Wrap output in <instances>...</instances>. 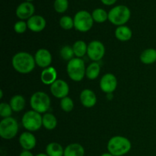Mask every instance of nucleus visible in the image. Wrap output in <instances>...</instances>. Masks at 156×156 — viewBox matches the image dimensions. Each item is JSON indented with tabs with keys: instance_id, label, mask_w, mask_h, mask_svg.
Wrapping results in <instances>:
<instances>
[{
	"instance_id": "obj_1",
	"label": "nucleus",
	"mask_w": 156,
	"mask_h": 156,
	"mask_svg": "<svg viewBox=\"0 0 156 156\" xmlns=\"http://www.w3.org/2000/svg\"><path fill=\"white\" fill-rule=\"evenodd\" d=\"M14 69L21 74H28L34 69L36 62L34 57L27 52L15 53L12 59Z\"/></svg>"
},
{
	"instance_id": "obj_2",
	"label": "nucleus",
	"mask_w": 156,
	"mask_h": 156,
	"mask_svg": "<svg viewBox=\"0 0 156 156\" xmlns=\"http://www.w3.org/2000/svg\"><path fill=\"white\" fill-rule=\"evenodd\" d=\"M130 141L127 138L121 136H115L110 139L108 143V150L114 156L126 155L131 149Z\"/></svg>"
},
{
	"instance_id": "obj_3",
	"label": "nucleus",
	"mask_w": 156,
	"mask_h": 156,
	"mask_svg": "<svg viewBox=\"0 0 156 156\" xmlns=\"http://www.w3.org/2000/svg\"><path fill=\"white\" fill-rule=\"evenodd\" d=\"M130 17V10L127 6L123 5L114 6L108 12V20L110 22L118 27L127 23Z\"/></svg>"
},
{
	"instance_id": "obj_4",
	"label": "nucleus",
	"mask_w": 156,
	"mask_h": 156,
	"mask_svg": "<svg viewBox=\"0 0 156 156\" xmlns=\"http://www.w3.org/2000/svg\"><path fill=\"white\" fill-rule=\"evenodd\" d=\"M69 77L74 82H80L85 76V64L82 58H73L69 61L66 67Z\"/></svg>"
},
{
	"instance_id": "obj_5",
	"label": "nucleus",
	"mask_w": 156,
	"mask_h": 156,
	"mask_svg": "<svg viewBox=\"0 0 156 156\" xmlns=\"http://www.w3.org/2000/svg\"><path fill=\"white\" fill-rule=\"evenodd\" d=\"M30 105L33 111L39 114H46L50 107V98L45 92L37 91L30 97Z\"/></svg>"
},
{
	"instance_id": "obj_6",
	"label": "nucleus",
	"mask_w": 156,
	"mask_h": 156,
	"mask_svg": "<svg viewBox=\"0 0 156 156\" xmlns=\"http://www.w3.org/2000/svg\"><path fill=\"white\" fill-rule=\"evenodd\" d=\"M74 27L79 32H88L91 29L94 24L92 15L91 13L85 10H81L75 15Z\"/></svg>"
},
{
	"instance_id": "obj_7",
	"label": "nucleus",
	"mask_w": 156,
	"mask_h": 156,
	"mask_svg": "<svg viewBox=\"0 0 156 156\" xmlns=\"http://www.w3.org/2000/svg\"><path fill=\"white\" fill-rule=\"evenodd\" d=\"M21 123L29 132H35L43 126V116L33 110L28 111L23 115Z\"/></svg>"
},
{
	"instance_id": "obj_8",
	"label": "nucleus",
	"mask_w": 156,
	"mask_h": 156,
	"mask_svg": "<svg viewBox=\"0 0 156 156\" xmlns=\"http://www.w3.org/2000/svg\"><path fill=\"white\" fill-rule=\"evenodd\" d=\"M18 132V123L13 117L4 118L0 122V136L4 140H12Z\"/></svg>"
},
{
	"instance_id": "obj_9",
	"label": "nucleus",
	"mask_w": 156,
	"mask_h": 156,
	"mask_svg": "<svg viewBox=\"0 0 156 156\" xmlns=\"http://www.w3.org/2000/svg\"><path fill=\"white\" fill-rule=\"evenodd\" d=\"M105 54V45L99 41H92L88 45L87 55L93 62H98Z\"/></svg>"
},
{
	"instance_id": "obj_10",
	"label": "nucleus",
	"mask_w": 156,
	"mask_h": 156,
	"mask_svg": "<svg viewBox=\"0 0 156 156\" xmlns=\"http://www.w3.org/2000/svg\"><path fill=\"white\" fill-rule=\"evenodd\" d=\"M117 87V79L112 73L104 75L100 80V88L106 94H112Z\"/></svg>"
},
{
	"instance_id": "obj_11",
	"label": "nucleus",
	"mask_w": 156,
	"mask_h": 156,
	"mask_svg": "<svg viewBox=\"0 0 156 156\" xmlns=\"http://www.w3.org/2000/svg\"><path fill=\"white\" fill-rule=\"evenodd\" d=\"M50 92L56 98L62 99L68 96L69 87L64 80L57 79L50 85Z\"/></svg>"
},
{
	"instance_id": "obj_12",
	"label": "nucleus",
	"mask_w": 156,
	"mask_h": 156,
	"mask_svg": "<svg viewBox=\"0 0 156 156\" xmlns=\"http://www.w3.org/2000/svg\"><path fill=\"white\" fill-rule=\"evenodd\" d=\"M34 12V5L31 2H24L18 5L15 11V14L19 19L24 21V20H28L30 17L33 16Z\"/></svg>"
},
{
	"instance_id": "obj_13",
	"label": "nucleus",
	"mask_w": 156,
	"mask_h": 156,
	"mask_svg": "<svg viewBox=\"0 0 156 156\" xmlns=\"http://www.w3.org/2000/svg\"><path fill=\"white\" fill-rule=\"evenodd\" d=\"M34 59L36 65L41 68L46 69L50 67L52 62V55L47 49H39L34 55Z\"/></svg>"
},
{
	"instance_id": "obj_14",
	"label": "nucleus",
	"mask_w": 156,
	"mask_h": 156,
	"mask_svg": "<svg viewBox=\"0 0 156 156\" xmlns=\"http://www.w3.org/2000/svg\"><path fill=\"white\" fill-rule=\"evenodd\" d=\"M27 28L31 31L38 33L44 30L47 24L45 18L39 15H34L27 21Z\"/></svg>"
},
{
	"instance_id": "obj_15",
	"label": "nucleus",
	"mask_w": 156,
	"mask_h": 156,
	"mask_svg": "<svg viewBox=\"0 0 156 156\" xmlns=\"http://www.w3.org/2000/svg\"><path fill=\"white\" fill-rule=\"evenodd\" d=\"M80 101L85 108H93L97 103V97L92 90L85 88L82 90L80 94Z\"/></svg>"
},
{
	"instance_id": "obj_16",
	"label": "nucleus",
	"mask_w": 156,
	"mask_h": 156,
	"mask_svg": "<svg viewBox=\"0 0 156 156\" xmlns=\"http://www.w3.org/2000/svg\"><path fill=\"white\" fill-rule=\"evenodd\" d=\"M19 143L24 150L30 151L36 146V137L30 132H24L20 135Z\"/></svg>"
},
{
	"instance_id": "obj_17",
	"label": "nucleus",
	"mask_w": 156,
	"mask_h": 156,
	"mask_svg": "<svg viewBox=\"0 0 156 156\" xmlns=\"http://www.w3.org/2000/svg\"><path fill=\"white\" fill-rule=\"evenodd\" d=\"M57 73L56 69L50 66L44 69L41 74V80L44 85H51L56 80H57Z\"/></svg>"
},
{
	"instance_id": "obj_18",
	"label": "nucleus",
	"mask_w": 156,
	"mask_h": 156,
	"mask_svg": "<svg viewBox=\"0 0 156 156\" xmlns=\"http://www.w3.org/2000/svg\"><path fill=\"white\" fill-rule=\"evenodd\" d=\"M133 36V31L129 27L126 25L119 26L115 30V37L117 40L120 41H128L131 39Z\"/></svg>"
},
{
	"instance_id": "obj_19",
	"label": "nucleus",
	"mask_w": 156,
	"mask_h": 156,
	"mask_svg": "<svg viewBox=\"0 0 156 156\" xmlns=\"http://www.w3.org/2000/svg\"><path fill=\"white\" fill-rule=\"evenodd\" d=\"M84 155L85 149L83 146L79 143H72L64 149L63 156H84Z\"/></svg>"
},
{
	"instance_id": "obj_20",
	"label": "nucleus",
	"mask_w": 156,
	"mask_h": 156,
	"mask_svg": "<svg viewBox=\"0 0 156 156\" xmlns=\"http://www.w3.org/2000/svg\"><path fill=\"white\" fill-rule=\"evenodd\" d=\"M9 105H10L12 111L15 112H20V111H23L25 107V99L21 94H16L10 99Z\"/></svg>"
},
{
	"instance_id": "obj_21",
	"label": "nucleus",
	"mask_w": 156,
	"mask_h": 156,
	"mask_svg": "<svg viewBox=\"0 0 156 156\" xmlns=\"http://www.w3.org/2000/svg\"><path fill=\"white\" fill-rule=\"evenodd\" d=\"M140 61L143 64L150 65L156 62V50L153 48H149L142 52L140 54Z\"/></svg>"
},
{
	"instance_id": "obj_22",
	"label": "nucleus",
	"mask_w": 156,
	"mask_h": 156,
	"mask_svg": "<svg viewBox=\"0 0 156 156\" xmlns=\"http://www.w3.org/2000/svg\"><path fill=\"white\" fill-rule=\"evenodd\" d=\"M101 73V66L98 62H92L87 66L85 76L90 80H94Z\"/></svg>"
},
{
	"instance_id": "obj_23",
	"label": "nucleus",
	"mask_w": 156,
	"mask_h": 156,
	"mask_svg": "<svg viewBox=\"0 0 156 156\" xmlns=\"http://www.w3.org/2000/svg\"><path fill=\"white\" fill-rule=\"evenodd\" d=\"M57 120L53 114L46 113L43 116V126L48 130H53L56 127Z\"/></svg>"
},
{
	"instance_id": "obj_24",
	"label": "nucleus",
	"mask_w": 156,
	"mask_h": 156,
	"mask_svg": "<svg viewBox=\"0 0 156 156\" xmlns=\"http://www.w3.org/2000/svg\"><path fill=\"white\" fill-rule=\"evenodd\" d=\"M46 152L49 156H62L64 155V149L59 143H51L46 148Z\"/></svg>"
},
{
	"instance_id": "obj_25",
	"label": "nucleus",
	"mask_w": 156,
	"mask_h": 156,
	"mask_svg": "<svg viewBox=\"0 0 156 156\" xmlns=\"http://www.w3.org/2000/svg\"><path fill=\"white\" fill-rule=\"evenodd\" d=\"M75 56L77 58H82L87 53L88 45L83 41H77L74 43L73 46Z\"/></svg>"
},
{
	"instance_id": "obj_26",
	"label": "nucleus",
	"mask_w": 156,
	"mask_h": 156,
	"mask_svg": "<svg viewBox=\"0 0 156 156\" xmlns=\"http://www.w3.org/2000/svg\"><path fill=\"white\" fill-rule=\"evenodd\" d=\"M94 21L97 23H104L108 20V13L103 9H95L91 13Z\"/></svg>"
},
{
	"instance_id": "obj_27",
	"label": "nucleus",
	"mask_w": 156,
	"mask_h": 156,
	"mask_svg": "<svg viewBox=\"0 0 156 156\" xmlns=\"http://www.w3.org/2000/svg\"><path fill=\"white\" fill-rule=\"evenodd\" d=\"M60 56L66 61H70L71 59H73L74 58L75 53L73 51V47H70L69 45L63 46V47L61 48L60 52Z\"/></svg>"
},
{
	"instance_id": "obj_28",
	"label": "nucleus",
	"mask_w": 156,
	"mask_h": 156,
	"mask_svg": "<svg viewBox=\"0 0 156 156\" xmlns=\"http://www.w3.org/2000/svg\"><path fill=\"white\" fill-rule=\"evenodd\" d=\"M59 25L64 30H71L74 27V20L69 15H64L59 19Z\"/></svg>"
},
{
	"instance_id": "obj_29",
	"label": "nucleus",
	"mask_w": 156,
	"mask_h": 156,
	"mask_svg": "<svg viewBox=\"0 0 156 156\" xmlns=\"http://www.w3.org/2000/svg\"><path fill=\"white\" fill-rule=\"evenodd\" d=\"M53 8L57 13H64L69 8L68 0H55Z\"/></svg>"
},
{
	"instance_id": "obj_30",
	"label": "nucleus",
	"mask_w": 156,
	"mask_h": 156,
	"mask_svg": "<svg viewBox=\"0 0 156 156\" xmlns=\"http://www.w3.org/2000/svg\"><path fill=\"white\" fill-rule=\"evenodd\" d=\"M60 107L62 111H65V112H71L74 108V102L71 98L67 96V97L61 99Z\"/></svg>"
},
{
	"instance_id": "obj_31",
	"label": "nucleus",
	"mask_w": 156,
	"mask_h": 156,
	"mask_svg": "<svg viewBox=\"0 0 156 156\" xmlns=\"http://www.w3.org/2000/svg\"><path fill=\"white\" fill-rule=\"evenodd\" d=\"M12 111H12L9 104L5 103V102L1 103V105H0V116L3 119L11 117Z\"/></svg>"
},
{
	"instance_id": "obj_32",
	"label": "nucleus",
	"mask_w": 156,
	"mask_h": 156,
	"mask_svg": "<svg viewBox=\"0 0 156 156\" xmlns=\"http://www.w3.org/2000/svg\"><path fill=\"white\" fill-rule=\"evenodd\" d=\"M27 28V24L24 21H18L14 25V30L17 34H23L26 31Z\"/></svg>"
},
{
	"instance_id": "obj_33",
	"label": "nucleus",
	"mask_w": 156,
	"mask_h": 156,
	"mask_svg": "<svg viewBox=\"0 0 156 156\" xmlns=\"http://www.w3.org/2000/svg\"><path fill=\"white\" fill-rule=\"evenodd\" d=\"M117 0H101L102 3L105 5H112L116 3Z\"/></svg>"
},
{
	"instance_id": "obj_34",
	"label": "nucleus",
	"mask_w": 156,
	"mask_h": 156,
	"mask_svg": "<svg viewBox=\"0 0 156 156\" xmlns=\"http://www.w3.org/2000/svg\"><path fill=\"white\" fill-rule=\"evenodd\" d=\"M19 156H34V155L29 150H23L22 152L20 153Z\"/></svg>"
},
{
	"instance_id": "obj_35",
	"label": "nucleus",
	"mask_w": 156,
	"mask_h": 156,
	"mask_svg": "<svg viewBox=\"0 0 156 156\" xmlns=\"http://www.w3.org/2000/svg\"><path fill=\"white\" fill-rule=\"evenodd\" d=\"M101 156H114L113 155H111V153H109V152H108V153H104V154H102L101 155Z\"/></svg>"
},
{
	"instance_id": "obj_36",
	"label": "nucleus",
	"mask_w": 156,
	"mask_h": 156,
	"mask_svg": "<svg viewBox=\"0 0 156 156\" xmlns=\"http://www.w3.org/2000/svg\"><path fill=\"white\" fill-rule=\"evenodd\" d=\"M36 156H49V155H47V153H46V154H44V153H40V154H38V155H37Z\"/></svg>"
},
{
	"instance_id": "obj_37",
	"label": "nucleus",
	"mask_w": 156,
	"mask_h": 156,
	"mask_svg": "<svg viewBox=\"0 0 156 156\" xmlns=\"http://www.w3.org/2000/svg\"><path fill=\"white\" fill-rule=\"evenodd\" d=\"M0 93H1V95H0V98H3V91H2V90H0Z\"/></svg>"
},
{
	"instance_id": "obj_38",
	"label": "nucleus",
	"mask_w": 156,
	"mask_h": 156,
	"mask_svg": "<svg viewBox=\"0 0 156 156\" xmlns=\"http://www.w3.org/2000/svg\"><path fill=\"white\" fill-rule=\"evenodd\" d=\"M32 1H34V0H25V2H31Z\"/></svg>"
}]
</instances>
